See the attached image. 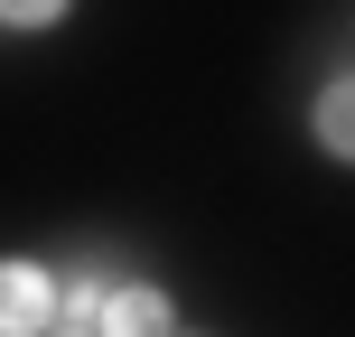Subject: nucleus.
I'll list each match as a JSON object with an SVG mask.
<instances>
[{"mask_svg":"<svg viewBox=\"0 0 355 337\" xmlns=\"http://www.w3.org/2000/svg\"><path fill=\"white\" fill-rule=\"evenodd\" d=\"M0 19L10 28H47V19H66V0H0Z\"/></svg>","mask_w":355,"mask_h":337,"instance_id":"nucleus-4","label":"nucleus"},{"mask_svg":"<svg viewBox=\"0 0 355 337\" xmlns=\"http://www.w3.org/2000/svg\"><path fill=\"white\" fill-rule=\"evenodd\" d=\"M346 122H355V94H346V75H337V85L318 94V150H337V160H346V150H355Z\"/></svg>","mask_w":355,"mask_h":337,"instance_id":"nucleus-3","label":"nucleus"},{"mask_svg":"<svg viewBox=\"0 0 355 337\" xmlns=\"http://www.w3.org/2000/svg\"><path fill=\"white\" fill-rule=\"evenodd\" d=\"M56 309V281L37 263H0V337H37Z\"/></svg>","mask_w":355,"mask_h":337,"instance_id":"nucleus-2","label":"nucleus"},{"mask_svg":"<svg viewBox=\"0 0 355 337\" xmlns=\"http://www.w3.org/2000/svg\"><path fill=\"white\" fill-rule=\"evenodd\" d=\"M85 337H168V300H159L150 281H103Z\"/></svg>","mask_w":355,"mask_h":337,"instance_id":"nucleus-1","label":"nucleus"},{"mask_svg":"<svg viewBox=\"0 0 355 337\" xmlns=\"http://www.w3.org/2000/svg\"><path fill=\"white\" fill-rule=\"evenodd\" d=\"M75 337H85V328H75Z\"/></svg>","mask_w":355,"mask_h":337,"instance_id":"nucleus-5","label":"nucleus"}]
</instances>
